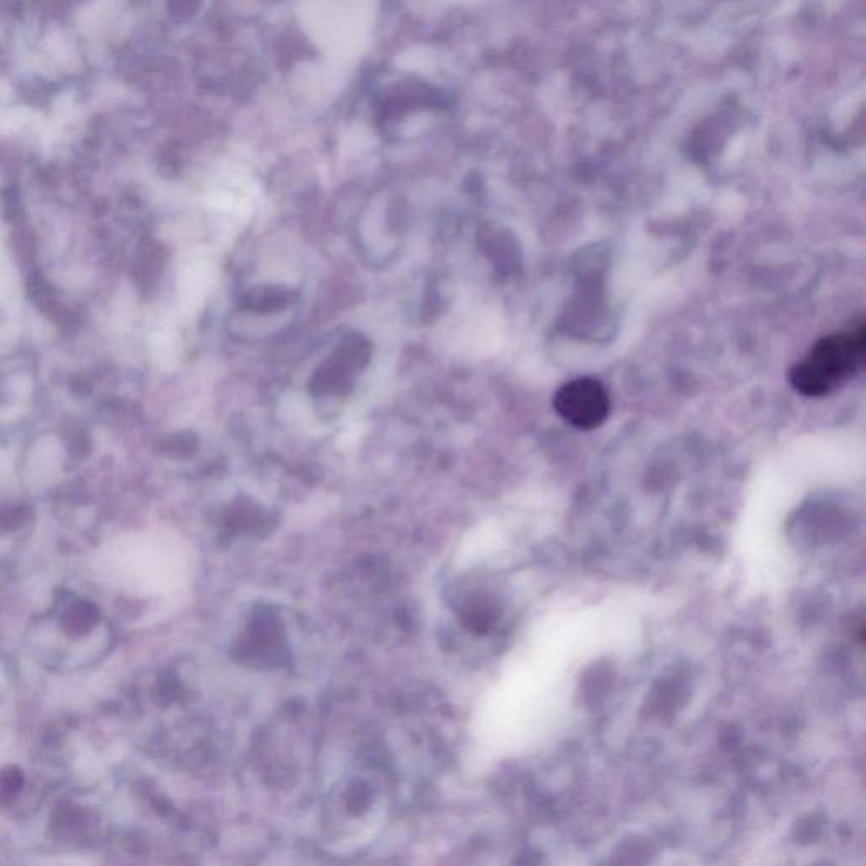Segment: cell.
I'll return each instance as SVG.
<instances>
[{
	"label": "cell",
	"mask_w": 866,
	"mask_h": 866,
	"mask_svg": "<svg viewBox=\"0 0 866 866\" xmlns=\"http://www.w3.org/2000/svg\"><path fill=\"white\" fill-rule=\"evenodd\" d=\"M865 356V324L860 322L848 332L817 340L809 354L790 369V383L801 395L821 398L860 373Z\"/></svg>",
	"instance_id": "1"
},
{
	"label": "cell",
	"mask_w": 866,
	"mask_h": 866,
	"mask_svg": "<svg viewBox=\"0 0 866 866\" xmlns=\"http://www.w3.org/2000/svg\"><path fill=\"white\" fill-rule=\"evenodd\" d=\"M609 395L594 378H577L565 383L554 396L555 412L564 422L579 430L603 425L609 415Z\"/></svg>",
	"instance_id": "2"
},
{
	"label": "cell",
	"mask_w": 866,
	"mask_h": 866,
	"mask_svg": "<svg viewBox=\"0 0 866 866\" xmlns=\"http://www.w3.org/2000/svg\"><path fill=\"white\" fill-rule=\"evenodd\" d=\"M99 618V609L95 604L85 599H77L66 608L61 618V625L68 635L83 636L94 630Z\"/></svg>",
	"instance_id": "3"
},
{
	"label": "cell",
	"mask_w": 866,
	"mask_h": 866,
	"mask_svg": "<svg viewBox=\"0 0 866 866\" xmlns=\"http://www.w3.org/2000/svg\"><path fill=\"white\" fill-rule=\"evenodd\" d=\"M24 777L17 768H9L0 773V801H12L21 792Z\"/></svg>",
	"instance_id": "4"
}]
</instances>
